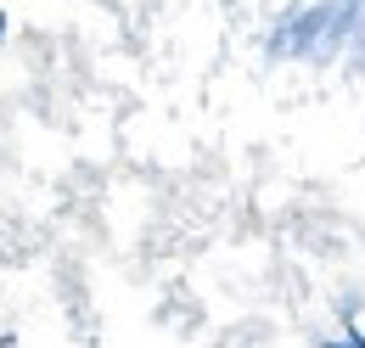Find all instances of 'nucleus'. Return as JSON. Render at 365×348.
I'll list each match as a JSON object with an SVG mask.
<instances>
[{"label":"nucleus","instance_id":"f257e3e1","mask_svg":"<svg viewBox=\"0 0 365 348\" xmlns=\"http://www.w3.org/2000/svg\"><path fill=\"white\" fill-rule=\"evenodd\" d=\"M331 11H337V0H309V6L287 11L270 29V40H264V56H270V62H315L320 45H326Z\"/></svg>","mask_w":365,"mask_h":348}]
</instances>
